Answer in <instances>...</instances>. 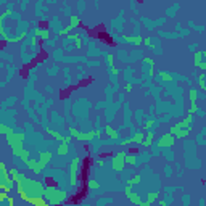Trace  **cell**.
Segmentation results:
<instances>
[{"label": "cell", "mask_w": 206, "mask_h": 206, "mask_svg": "<svg viewBox=\"0 0 206 206\" xmlns=\"http://www.w3.org/2000/svg\"><path fill=\"white\" fill-rule=\"evenodd\" d=\"M129 197H130V200H132V201H134V203H137V205H140V200H138V197H137V195H134V193H130V195H129Z\"/></svg>", "instance_id": "5b68a950"}, {"label": "cell", "mask_w": 206, "mask_h": 206, "mask_svg": "<svg viewBox=\"0 0 206 206\" xmlns=\"http://www.w3.org/2000/svg\"><path fill=\"white\" fill-rule=\"evenodd\" d=\"M28 201L34 203V205H47V201H45V200H42V198H29Z\"/></svg>", "instance_id": "3957f363"}, {"label": "cell", "mask_w": 206, "mask_h": 206, "mask_svg": "<svg viewBox=\"0 0 206 206\" xmlns=\"http://www.w3.org/2000/svg\"><path fill=\"white\" fill-rule=\"evenodd\" d=\"M138 179H140V176H134V177L129 180V185H134V184H137V182H138Z\"/></svg>", "instance_id": "8992f818"}, {"label": "cell", "mask_w": 206, "mask_h": 206, "mask_svg": "<svg viewBox=\"0 0 206 206\" xmlns=\"http://www.w3.org/2000/svg\"><path fill=\"white\" fill-rule=\"evenodd\" d=\"M158 145L161 147V148H164V147H172V145H174V137L171 135V134H169V135L166 134V135H163V137L159 138Z\"/></svg>", "instance_id": "7a4b0ae2"}, {"label": "cell", "mask_w": 206, "mask_h": 206, "mask_svg": "<svg viewBox=\"0 0 206 206\" xmlns=\"http://www.w3.org/2000/svg\"><path fill=\"white\" fill-rule=\"evenodd\" d=\"M151 140H153V134H147L145 142H143V147H150L151 145Z\"/></svg>", "instance_id": "277c9868"}, {"label": "cell", "mask_w": 206, "mask_h": 206, "mask_svg": "<svg viewBox=\"0 0 206 206\" xmlns=\"http://www.w3.org/2000/svg\"><path fill=\"white\" fill-rule=\"evenodd\" d=\"M130 89H132V85H130V84L126 85V90H127V92H130Z\"/></svg>", "instance_id": "ba28073f"}, {"label": "cell", "mask_w": 206, "mask_h": 206, "mask_svg": "<svg viewBox=\"0 0 206 206\" xmlns=\"http://www.w3.org/2000/svg\"><path fill=\"white\" fill-rule=\"evenodd\" d=\"M126 159H127L126 153H118L116 158H114V161H113V168H114L116 171H121V169H122V164H124Z\"/></svg>", "instance_id": "6da1fadb"}, {"label": "cell", "mask_w": 206, "mask_h": 206, "mask_svg": "<svg viewBox=\"0 0 206 206\" xmlns=\"http://www.w3.org/2000/svg\"><path fill=\"white\" fill-rule=\"evenodd\" d=\"M49 158H50V153H44L42 155V164H45V163L49 161Z\"/></svg>", "instance_id": "52a82bcc"}]
</instances>
